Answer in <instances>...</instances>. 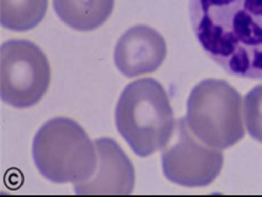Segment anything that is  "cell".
Returning a JSON list of instances; mask_svg holds the SVG:
<instances>
[{
    "label": "cell",
    "instance_id": "obj_6",
    "mask_svg": "<svg viewBox=\"0 0 262 197\" xmlns=\"http://www.w3.org/2000/svg\"><path fill=\"white\" fill-rule=\"evenodd\" d=\"M169 143L163 148L162 168L170 182L184 187H204L217 178L223 165L222 152L199 140L185 118L177 120Z\"/></svg>",
    "mask_w": 262,
    "mask_h": 197
},
{
    "label": "cell",
    "instance_id": "obj_11",
    "mask_svg": "<svg viewBox=\"0 0 262 197\" xmlns=\"http://www.w3.org/2000/svg\"><path fill=\"white\" fill-rule=\"evenodd\" d=\"M245 120L250 136L262 143V85L254 87L245 97Z\"/></svg>",
    "mask_w": 262,
    "mask_h": 197
},
{
    "label": "cell",
    "instance_id": "obj_1",
    "mask_svg": "<svg viewBox=\"0 0 262 197\" xmlns=\"http://www.w3.org/2000/svg\"><path fill=\"white\" fill-rule=\"evenodd\" d=\"M191 28L227 73L262 80V0H189Z\"/></svg>",
    "mask_w": 262,
    "mask_h": 197
},
{
    "label": "cell",
    "instance_id": "obj_2",
    "mask_svg": "<svg viewBox=\"0 0 262 197\" xmlns=\"http://www.w3.org/2000/svg\"><path fill=\"white\" fill-rule=\"evenodd\" d=\"M115 120L121 136L140 157L167 146L175 130L169 97L152 78L134 81L124 89L116 106Z\"/></svg>",
    "mask_w": 262,
    "mask_h": 197
},
{
    "label": "cell",
    "instance_id": "obj_9",
    "mask_svg": "<svg viewBox=\"0 0 262 197\" xmlns=\"http://www.w3.org/2000/svg\"><path fill=\"white\" fill-rule=\"evenodd\" d=\"M115 0H53L57 16L70 28L88 32L102 23L111 15Z\"/></svg>",
    "mask_w": 262,
    "mask_h": 197
},
{
    "label": "cell",
    "instance_id": "obj_3",
    "mask_svg": "<svg viewBox=\"0 0 262 197\" xmlns=\"http://www.w3.org/2000/svg\"><path fill=\"white\" fill-rule=\"evenodd\" d=\"M32 152L40 174L53 183H81L96 168L94 143L78 122L68 117L46 121L34 137Z\"/></svg>",
    "mask_w": 262,
    "mask_h": 197
},
{
    "label": "cell",
    "instance_id": "obj_8",
    "mask_svg": "<svg viewBox=\"0 0 262 197\" xmlns=\"http://www.w3.org/2000/svg\"><path fill=\"white\" fill-rule=\"evenodd\" d=\"M167 55L164 38L155 29L138 24L127 30L117 42L114 61L126 77L133 78L157 70Z\"/></svg>",
    "mask_w": 262,
    "mask_h": 197
},
{
    "label": "cell",
    "instance_id": "obj_7",
    "mask_svg": "<svg viewBox=\"0 0 262 197\" xmlns=\"http://www.w3.org/2000/svg\"><path fill=\"white\" fill-rule=\"evenodd\" d=\"M97 162L93 175L86 181L74 184L76 194L127 195L134 188L133 165L116 141L100 138L94 141Z\"/></svg>",
    "mask_w": 262,
    "mask_h": 197
},
{
    "label": "cell",
    "instance_id": "obj_10",
    "mask_svg": "<svg viewBox=\"0 0 262 197\" xmlns=\"http://www.w3.org/2000/svg\"><path fill=\"white\" fill-rule=\"evenodd\" d=\"M46 10L47 0H0V23L11 31H29L42 21Z\"/></svg>",
    "mask_w": 262,
    "mask_h": 197
},
{
    "label": "cell",
    "instance_id": "obj_5",
    "mask_svg": "<svg viewBox=\"0 0 262 197\" xmlns=\"http://www.w3.org/2000/svg\"><path fill=\"white\" fill-rule=\"evenodd\" d=\"M50 82V67L43 51L27 40H8L0 47V97L16 108L38 103Z\"/></svg>",
    "mask_w": 262,
    "mask_h": 197
},
{
    "label": "cell",
    "instance_id": "obj_4",
    "mask_svg": "<svg viewBox=\"0 0 262 197\" xmlns=\"http://www.w3.org/2000/svg\"><path fill=\"white\" fill-rule=\"evenodd\" d=\"M185 120L199 140L214 148L232 147L245 136L242 97L223 80L206 79L191 90Z\"/></svg>",
    "mask_w": 262,
    "mask_h": 197
}]
</instances>
